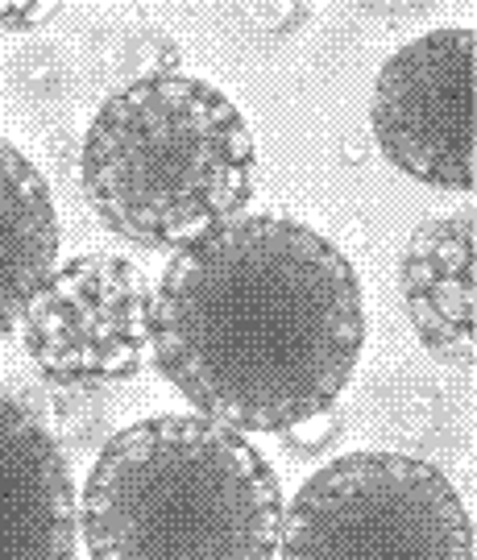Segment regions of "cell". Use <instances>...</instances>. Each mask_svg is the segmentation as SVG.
Listing matches in <instances>:
<instances>
[{
    "instance_id": "10",
    "label": "cell",
    "mask_w": 477,
    "mask_h": 560,
    "mask_svg": "<svg viewBox=\"0 0 477 560\" xmlns=\"http://www.w3.org/2000/svg\"><path fill=\"white\" fill-rule=\"evenodd\" d=\"M50 13H55V4H0V25L4 30H25L34 21L50 18Z\"/></svg>"
},
{
    "instance_id": "9",
    "label": "cell",
    "mask_w": 477,
    "mask_h": 560,
    "mask_svg": "<svg viewBox=\"0 0 477 560\" xmlns=\"http://www.w3.org/2000/svg\"><path fill=\"white\" fill-rule=\"evenodd\" d=\"M59 261V212L38 166L0 138V332Z\"/></svg>"
},
{
    "instance_id": "5",
    "label": "cell",
    "mask_w": 477,
    "mask_h": 560,
    "mask_svg": "<svg viewBox=\"0 0 477 560\" xmlns=\"http://www.w3.org/2000/svg\"><path fill=\"white\" fill-rule=\"evenodd\" d=\"M154 287L117 254L55 261L21 312V345L59 382L133 378L150 361Z\"/></svg>"
},
{
    "instance_id": "7",
    "label": "cell",
    "mask_w": 477,
    "mask_h": 560,
    "mask_svg": "<svg viewBox=\"0 0 477 560\" xmlns=\"http://www.w3.org/2000/svg\"><path fill=\"white\" fill-rule=\"evenodd\" d=\"M80 502L59 441L0 395V560H75Z\"/></svg>"
},
{
    "instance_id": "1",
    "label": "cell",
    "mask_w": 477,
    "mask_h": 560,
    "mask_svg": "<svg viewBox=\"0 0 477 560\" xmlns=\"http://www.w3.org/2000/svg\"><path fill=\"white\" fill-rule=\"evenodd\" d=\"M365 345L361 282L291 217H233L183 245L154 295L150 358L199 416L287 432L328 411Z\"/></svg>"
},
{
    "instance_id": "4",
    "label": "cell",
    "mask_w": 477,
    "mask_h": 560,
    "mask_svg": "<svg viewBox=\"0 0 477 560\" xmlns=\"http://www.w3.org/2000/svg\"><path fill=\"white\" fill-rule=\"evenodd\" d=\"M282 560H474V523L432 460L349 453L299 486Z\"/></svg>"
},
{
    "instance_id": "6",
    "label": "cell",
    "mask_w": 477,
    "mask_h": 560,
    "mask_svg": "<svg viewBox=\"0 0 477 560\" xmlns=\"http://www.w3.org/2000/svg\"><path fill=\"white\" fill-rule=\"evenodd\" d=\"M477 38L469 25L432 30L379 71L370 120L382 154L411 179L474 191Z\"/></svg>"
},
{
    "instance_id": "8",
    "label": "cell",
    "mask_w": 477,
    "mask_h": 560,
    "mask_svg": "<svg viewBox=\"0 0 477 560\" xmlns=\"http://www.w3.org/2000/svg\"><path fill=\"white\" fill-rule=\"evenodd\" d=\"M477 221L474 208L423 221L403 254V303L419 340L469 370L477 349Z\"/></svg>"
},
{
    "instance_id": "3",
    "label": "cell",
    "mask_w": 477,
    "mask_h": 560,
    "mask_svg": "<svg viewBox=\"0 0 477 560\" xmlns=\"http://www.w3.org/2000/svg\"><path fill=\"white\" fill-rule=\"evenodd\" d=\"M254 191V133L217 83L146 75L96 108L83 138V196L113 233L183 249L241 217Z\"/></svg>"
},
{
    "instance_id": "2",
    "label": "cell",
    "mask_w": 477,
    "mask_h": 560,
    "mask_svg": "<svg viewBox=\"0 0 477 560\" xmlns=\"http://www.w3.org/2000/svg\"><path fill=\"white\" fill-rule=\"evenodd\" d=\"M80 527L92 560H275L282 490L237 428L150 416L100 448Z\"/></svg>"
}]
</instances>
